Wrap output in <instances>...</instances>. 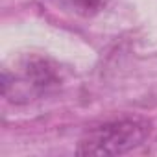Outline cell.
Listing matches in <instances>:
<instances>
[{
    "mask_svg": "<svg viewBox=\"0 0 157 157\" xmlns=\"http://www.w3.org/2000/svg\"><path fill=\"white\" fill-rule=\"evenodd\" d=\"M151 122L142 117H124L104 122L83 133L76 151L80 155H122L150 137Z\"/></svg>",
    "mask_w": 157,
    "mask_h": 157,
    "instance_id": "6da1fadb",
    "label": "cell"
},
{
    "mask_svg": "<svg viewBox=\"0 0 157 157\" xmlns=\"http://www.w3.org/2000/svg\"><path fill=\"white\" fill-rule=\"evenodd\" d=\"M59 85V76L56 72V67L43 57H30L24 65L21 74H10V70H4L2 74V93L6 94L10 89H13V102L17 98L33 100L41 94L50 93Z\"/></svg>",
    "mask_w": 157,
    "mask_h": 157,
    "instance_id": "7a4b0ae2",
    "label": "cell"
},
{
    "mask_svg": "<svg viewBox=\"0 0 157 157\" xmlns=\"http://www.w3.org/2000/svg\"><path fill=\"white\" fill-rule=\"evenodd\" d=\"M52 2L63 11H70L80 17H94L105 8L107 0H52Z\"/></svg>",
    "mask_w": 157,
    "mask_h": 157,
    "instance_id": "3957f363",
    "label": "cell"
}]
</instances>
